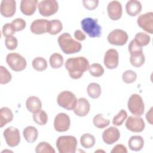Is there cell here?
<instances>
[{
  "label": "cell",
  "instance_id": "obj_25",
  "mask_svg": "<svg viewBox=\"0 0 153 153\" xmlns=\"http://www.w3.org/2000/svg\"><path fill=\"white\" fill-rule=\"evenodd\" d=\"M25 140L29 143H33L36 141L38 136V131L33 126L26 127L23 131Z\"/></svg>",
  "mask_w": 153,
  "mask_h": 153
},
{
  "label": "cell",
  "instance_id": "obj_36",
  "mask_svg": "<svg viewBox=\"0 0 153 153\" xmlns=\"http://www.w3.org/2000/svg\"><path fill=\"white\" fill-rule=\"evenodd\" d=\"M89 73L94 77H99L104 73V69L99 63H93L88 68Z\"/></svg>",
  "mask_w": 153,
  "mask_h": 153
},
{
  "label": "cell",
  "instance_id": "obj_22",
  "mask_svg": "<svg viewBox=\"0 0 153 153\" xmlns=\"http://www.w3.org/2000/svg\"><path fill=\"white\" fill-rule=\"evenodd\" d=\"M26 106L27 110L33 114L41 109L42 103L38 97L30 96L26 100Z\"/></svg>",
  "mask_w": 153,
  "mask_h": 153
},
{
  "label": "cell",
  "instance_id": "obj_7",
  "mask_svg": "<svg viewBox=\"0 0 153 153\" xmlns=\"http://www.w3.org/2000/svg\"><path fill=\"white\" fill-rule=\"evenodd\" d=\"M6 62L10 68L16 72H20L24 70L26 67V60L20 54L16 53H11L7 54Z\"/></svg>",
  "mask_w": 153,
  "mask_h": 153
},
{
  "label": "cell",
  "instance_id": "obj_44",
  "mask_svg": "<svg viewBox=\"0 0 153 153\" xmlns=\"http://www.w3.org/2000/svg\"><path fill=\"white\" fill-rule=\"evenodd\" d=\"M83 5L85 8L88 10H94L98 5L99 1L97 0H83Z\"/></svg>",
  "mask_w": 153,
  "mask_h": 153
},
{
  "label": "cell",
  "instance_id": "obj_11",
  "mask_svg": "<svg viewBox=\"0 0 153 153\" xmlns=\"http://www.w3.org/2000/svg\"><path fill=\"white\" fill-rule=\"evenodd\" d=\"M71 126V120L65 113L58 114L54 121V129L58 132H63L69 130Z\"/></svg>",
  "mask_w": 153,
  "mask_h": 153
},
{
  "label": "cell",
  "instance_id": "obj_21",
  "mask_svg": "<svg viewBox=\"0 0 153 153\" xmlns=\"http://www.w3.org/2000/svg\"><path fill=\"white\" fill-rule=\"evenodd\" d=\"M127 13L131 16H136L142 11L141 3L136 0L128 1L126 5Z\"/></svg>",
  "mask_w": 153,
  "mask_h": 153
},
{
  "label": "cell",
  "instance_id": "obj_42",
  "mask_svg": "<svg viewBox=\"0 0 153 153\" xmlns=\"http://www.w3.org/2000/svg\"><path fill=\"white\" fill-rule=\"evenodd\" d=\"M2 34L6 38L13 36L15 33V30L13 29L11 23H6L2 27Z\"/></svg>",
  "mask_w": 153,
  "mask_h": 153
},
{
  "label": "cell",
  "instance_id": "obj_46",
  "mask_svg": "<svg viewBox=\"0 0 153 153\" xmlns=\"http://www.w3.org/2000/svg\"><path fill=\"white\" fill-rule=\"evenodd\" d=\"M74 37L79 41H84L85 39V35L80 30H76L75 31Z\"/></svg>",
  "mask_w": 153,
  "mask_h": 153
},
{
  "label": "cell",
  "instance_id": "obj_14",
  "mask_svg": "<svg viewBox=\"0 0 153 153\" xmlns=\"http://www.w3.org/2000/svg\"><path fill=\"white\" fill-rule=\"evenodd\" d=\"M119 55L115 49H109L106 51L104 57V64L105 66L110 69L116 68L118 65Z\"/></svg>",
  "mask_w": 153,
  "mask_h": 153
},
{
  "label": "cell",
  "instance_id": "obj_38",
  "mask_svg": "<svg viewBox=\"0 0 153 153\" xmlns=\"http://www.w3.org/2000/svg\"><path fill=\"white\" fill-rule=\"evenodd\" d=\"M127 117V112L125 110H124V109H121L118 113V114L116 115L113 118L112 124L114 126H121L123 123V122L124 121V120L126 119Z\"/></svg>",
  "mask_w": 153,
  "mask_h": 153
},
{
  "label": "cell",
  "instance_id": "obj_32",
  "mask_svg": "<svg viewBox=\"0 0 153 153\" xmlns=\"http://www.w3.org/2000/svg\"><path fill=\"white\" fill-rule=\"evenodd\" d=\"M151 40V38L148 34L144 32H138L134 36V41L139 46H146L147 45Z\"/></svg>",
  "mask_w": 153,
  "mask_h": 153
},
{
  "label": "cell",
  "instance_id": "obj_37",
  "mask_svg": "<svg viewBox=\"0 0 153 153\" xmlns=\"http://www.w3.org/2000/svg\"><path fill=\"white\" fill-rule=\"evenodd\" d=\"M12 79L10 72L3 66H0V83L5 84L8 83Z\"/></svg>",
  "mask_w": 153,
  "mask_h": 153
},
{
  "label": "cell",
  "instance_id": "obj_31",
  "mask_svg": "<svg viewBox=\"0 0 153 153\" xmlns=\"http://www.w3.org/2000/svg\"><path fill=\"white\" fill-rule=\"evenodd\" d=\"M50 66L52 68L57 69L60 68L63 64V56L57 53H53L51 55L49 59Z\"/></svg>",
  "mask_w": 153,
  "mask_h": 153
},
{
  "label": "cell",
  "instance_id": "obj_29",
  "mask_svg": "<svg viewBox=\"0 0 153 153\" xmlns=\"http://www.w3.org/2000/svg\"><path fill=\"white\" fill-rule=\"evenodd\" d=\"M33 119L36 124L44 126L48 121V115L44 111L40 109L33 114Z\"/></svg>",
  "mask_w": 153,
  "mask_h": 153
},
{
  "label": "cell",
  "instance_id": "obj_6",
  "mask_svg": "<svg viewBox=\"0 0 153 153\" xmlns=\"http://www.w3.org/2000/svg\"><path fill=\"white\" fill-rule=\"evenodd\" d=\"M128 109L135 116H141L143 114L145 106L142 98L137 94H133L130 97L127 103Z\"/></svg>",
  "mask_w": 153,
  "mask_h": 153
},
{
  "label": "cell",
  "instance_id": "obj_39",
  "mask_svg": "<svg viewBox=\"0 0 153 153\" xmlns=\"http://www.w3.org/2000/svg\"><path fill=\"white\" fill-rule=\"evenodd\" d=\"M137 78V75L135 72L131 70L126 71L122 75L123 80L127 84H131L134 82Z\"/></svg>",
  "mask_w": 153,
  "mask_h": 153
},
{
  "label": "cell",
  "instance_id": "obj_40",
  "mask_svg": "<svg viewBox=\"0 0 153 153\" xmlns=\"http://www.w3.org/2000/svg\"><path fill=\"white\" fill-rule=\"evenodd\" d=\"M11 24L15 32H19L23 30L26 25L25 20L21 18H17L13 20Z\"/></svg>",
  "mask_w": 153,
  "mask_h": 153
},
{
  "label": "cell",
  "instance_id": "obj_30",
  "mask_svg": "<svg viewBox=\"0 0 153 153\" xmlns=\"http://www.w3.org/2000/svg\"><path fill=\"white\" fill-rule=\"evenodd\" d=\"M63 29V25L62 22L59 20H52L50 21L48 29L47 32L50 35H56Z\"/></svg>",
  "mask_w": 153,
  "mask_h": 153
},
{
  "label": "cell",
  "instance_id": "obj_41",
  "mask_svg": "<svg viewBox=\"0 0 153 153\" xmlns=\"http://www.w3.org/2000/svg\"><path fill=\"white\" fill-rule=\"evenodd\" d=\"M5 44L7 49L10 50H13L17 48L18 41L15 36H11L5 38Z\"/></svg>",
  "mask_w": 153,
  "mask_h": 153
},
{
  "label": "cell",
  "instance_id": "obj_43",
  "mask_svg": "<svg viewBox=\"0 0 153 153\" xmlns=\"http://www.w3.org/2000/svg\"><path fill=\"white\" fill-rule=\"evenodd\" d=\"M128 51L130 54L143 51L142 47L137 44L134 39L131 40L128 45Z\"/></svg>",
  "mask_w": 153,
  "mask_h": 153
},
{
  "label": "cell",
  "instance_id": "obj_3",
  "mask_svg": "<svg viewBox=\"0 0 153 153\" xmlns=\"http://www.w3.org/2000/svg\"><path fill=\"white\" fill-rule=\"evenodd\" d=\"M77 140L73 136H61L56 140V147L60 153H75Z\"/></svg>",
  "mask_w": 153,
  "mask_h": 153
},
{
  "label": "cell",
  "instance_id": "obj_20",
  "mask_svg": "<svg viewBox=\"0 0 153 153\" xmlns=\"http://www.w3.org/2000/svg\"><path fill=\"white\" fill-rule=\"evenodd\" d=\"M37 0H22L20 2V10L26 16H32L35 11Z\"/></svg>",
  "mask_w": 153,
  "mask_h": 153
},
{
  "label": "cell",
  "instance_id": "obj_19",
  "mask_svg": "<svg viewBox=\"0 0 153 153\" xmlns=\"http://www.w3.org/2000/svg\"><path fill=\"white\" fill-rule=\"evenodd\" d=\"M90 109V105L89 102L85 98L81 97L78 100L76 106L74 109V113L79 117L86 116Z\"/></svg>",
  "mask_w": 153,
  "mask_h": 153
},
{
  "label": "cell",
  "instance_id": "obj_10",
  "mask_svg": "<svg viewBox=\"0 0 153 153\" xmlns=\"http://www.w3.org/2000/svg\"><path fill=\"white\" fill-rule=\"evenodd\" d=\"M3 135L9 146L15 147L19 144L20 135L18 128L13 126L9 127L4 131Z\"/></svg>",
  "mask_w": 153,
  "mask_h": 153
},
{
  "label": "cell",
  "instance_id": "obj_1",
  "mask_svg": "<svg viewBox=\"0 0 153 153\" xmlns=\"http://www.w3.org/2000/svg\"><path fill=\"white\" fill-rule=\"evenodd\" d=\"M65 66L72 78L79 79L82 76L84 72L88 69L90 65L85 57H76L68 59Z\"/></svg>",
  "mask_w": 153,
  "mask_h": 153
},
{
  "label": "cell",
  "instance_id": "obj_9",
  "mask_svg": "<svg viewBox=\"0 0 153 153\" xmlns=\"http://www.w3.org/2000/svg\"><path fill=\"white\" fill-rule=\"evenodd\" d=\"M109 43L114 45H124L128 40L127 32L121 29H114L109 33L107 37Z\"/></svg>",
  "mask_w": 153,
  "mask_h": 153
},
{
  "label": "cell",
  "instance_id": "obj_17",
  "mask_svg": "<svg viewBox=\"0 0 153 153\" xmlns=\"http://www.w3.org/2000/svg\"><path fill=\"white\" fill-rule=\"evenodd\" d=\"M16 2L14 0H3L1 3L0 11L2 16L11 17L16 13Z\"/></svg>",
  "mask_w": 153,
  "mask_h": 153
},
{
  "label": "cell",
  "instance_id": "obj_16",
  "mask_svg": "<svg viewBox=\"0 0 153 153\" xmlns=\"http://www.w3.org/2000/svg\"><path fill=\"white\" fill-rule=\"evenodd\" d=\"M108 16L112 20H117L121 17L122 16V5L121 4L117 1L110 2L107 6Z\"/></svg>",
  "mask_w": 153,
  "mask_h": 153
},
{
  "label": "cell",
  "instance_id": "obj_23",
  "mask_svg": "<svg viewBox=\"0 0 153 153\" xmlns=\"http://www.w3.org/2000/svg\"><path fill=\"white\" fill-rule=\"evenodd\" d=\"M128 145L129 148L132 151H140L144 145L143 139L140 136H133L129 139Z\"/></svg>",
  "mask_w": 153,
  "mask_h": 153
},
{
  "label": "cell",
  "instance_id": "obj_4",
  "mask_svg": "<svg viewBox=\"0 0 153 153\" xmlns=\"http://www.w3.org/2000/svg\"><path fill=\"white\" fill-rule=\"evenodd\" d=\"M82 30L91 38L100 37L102 35V27L98 24L97 19L87 17L81 22Z\"/></svg>",
  "mask_w": 153,
  "mask_h": 153
},
{
  "label": "cell",
  "instance_id": "obj_28",
  "mask_svg": "<svg viewBox=\"0 0 153 153\" xmlns=\"http://www.w3.org/2000/svg\"><path fill=\"white\" fill-rule=\"evenodd\" d=\"M80 143L82 147L90 148L95 144V138L93 135L90 133H85L80 137Z\"/></svg>",
  "mask_w": 153,
  "mask_h": 153
},
{
  "label": "cell",
  "instance_id": "obj_24",
  "mask_svg": "<svg viewBox=\"0 0 153 153\" xmlns=\"http://www.w3.org/2000/svg\"><path fill=\"white\" fill-rule=\"evenodd\" d=\"M13 119L11 110L7 107H2L0 109V127L2 128Z\"/></svg>",
  "mask_w": 153,
  "mask_h": 153
},
{
  "label": "cell",
  "instance_id": "obj_15",
  "mask_svg": "<svg viewBox=\"0 0 153 153\" xmlns=\"http://www.w3.org/2000/svg\"><path fill=\"white\" fill-rule=\"evenodd\" d=\"M120 137V133L115 127H110L105 129L102 133L103 142L108 145H112L116 142Z\"/></svg>",
  "mask_w": 153,
  "mask_h": 153
},
{
  "label": "cell",
  "instance_id": "obj_47",
  "mask_svg": "<svg viewBox=\"0 0 153 153\" xmlns=\"http://www.w3.org/2000/svg\"><path fill=\"white\" fill-rule=\"evenodd\" d=\"M152 107L151 108L149 111L146 114V120L151 124H152Z\"/></svg>",
  "mask_w": 153,
  "mask_h": 153
},
{
  "label": "cell",
  "instance_id": "obj_13",
  "mask_svg": "<svg viewBox=\"0 0 153 153\" xmlns=\"http://www.w3.org/2000/svg\"><path fill=\"white\" fill-rule=\"evenodd\" d=\"M138 26L148 33H153V13L149 12L141 14L137 20Z\"/></svg>",
  "mask_w": 153,
  "mask_h": 153
},
{
  "label": "cell",
  "instance_id": "obj_8",
  "mask_svg": "<svg viewBox=\"0 0 153 153\" xmlns=\"http://www.w3.org/2000/svg\"><path fill=\"white\" fill-rule=\"evenodd\" d=\"M38 8L41 15L48 17L56 14L59 9L58 2L55 0H44L38 3Z\"/></svg>",
  "mask_w": 153,
  "mask_h": 153
},
{
  "label": "cell",
  "instance_id": "obj_33",
  "mask_svg": "<svg viewBox=\"0 0 153 153\" xmlns=\"http://www.w3.org/2000/svg\"><path fill=\"white\" fill-rule=\"evenodd\" d=\"M32 67L34 69L38 71H42L47 69V60L42 57H37L35 58L32 62Z\"/></svg>",
  "mask_w": 153,
  "mask_h": 153
},
{
  "label": "cell",
  "instance_id": "obj_35",
  "mask_svg": "<svg viewBox=\"0 0 153 153\" xmlns=\"http://www.w3.org/2000/svg\"><path fill=\"white\" fill-rule=\"evenodd\" d=\"M35 152L36 153H55V150L48 142H41L37 145Z\"/></svg>",
  "mask_w": 153,
  "mask_h": 153
},
{
  "label": "cell",
  "instance_id": "obj_18",
  "mask_svg": "<svg viewBox=\"0 0 153 153\" xmlns=\"http://www.w3.org/2000/svg\"><path fill=\"white\" fill-rule=\"evenodd\" d=\"M50 21L45 19H37L32 22L30 25L31 32L36 35H41L47 32Z\"/></svg>",
  "mask_w": 153,
  "mask_h": 153
},
{
  "label": "cell",
  "instance_id": "obj_34",
  "mask_svg": "<svg viewBox=\"0 0 153 153\" xmlns=\"http://www.w3.org/2000/svg\"><path fill=\"white\" fill-rule=\"evenodd\" d=\"M110 121L108 119L103 118L102 114H98L93 118V124L99 128H103L109 126Z\"/></svg>",
  "mask_w": 153,
  "mask_h": 153
},
{
  "label": "cell",
  "instance_id": "obj_5",
  "mask_svg": "<svg viewBox=\"0 0 153 153\" xmlns=\"http://www.w3.org/2000/svg\"><path fill=\"white\" fill-rule=\"evenodd\" d=\"M78 100L75 95L70 91H63L59 93L57 98L58 105L67 110H74L77 104Z\"/></svg>",
  "mask_w": 153,
  "mask_h": 153
},
{
  "label": "cell",
  "instance_id": "obj_12",
  "mask_svg": "<svg viewBox=\"0 0 153 153\" xmlns=\"http://www.w3.org/2000/svg\"><path fill=\"white\" fill-rule=\"evenodd\" d=\"M126 127L132 132L139 133L144 130L145 124L143 118L140 116H130L126 122Z\"/></svg>",
  "mask_w": 153,
  "mask_h": 153
},
{
  "label": "cell",
  "instance_id": "obj_26",
  "mask_svg": "<svg viewBox=\"0 0 153 153\" xmlns=\"http://www.w3.org/2000/svg\"><path fill=\"white\" fill-rule=\"evenodd\" d=\"M87 91L88 95L93 99H97L101 94V87L97 83L91 82L88 84Z\"/></svg>",
  "mask_w": 153,
  "mask_h": 153
},
{
  "label": "cell",
  "instance_id": "obj_2",
  "mask_svg": "<svg viewBox=\"0 0 153 153\" xmlns=\"http://www.w3.org/2000/svg\"><path fill=\"white\" fill-rule=\"evenodd\" d=\"M57 41L62 51L67 54L78 53L82 48L81 44L74 40L69 33L61 34L58 37Z\"/></svg>",
  "mask_w": 153,
  "mask_h": 153
},
{
  "label": "cell",
  "instance_id": "obj_45",
  "mask_svg": "<svg viewBox=\"0 0 153 153\" xmlns=\"http://www.w3.org/2000/svg\"><path fill=\"white\" fill-rule=\"evenodd\" d=\"M111 153H127V150L126 146L121 144L115 145L111 151Z\"/></svg>",
  "mask_w": 153,
  "mask_h": 153
},
{
  "label": "cell",
  "instance_id": "obj_27",
  "mask_svg": "<svg viewBox=\"0 0 153 153\" xmlns=\"http://www.w3.org/2000/svg\"><path fill=\"white\" fill-rule=\"evenodd\" d=\"M145 58L143 51L130 54V61L131 64L134 67H140L145 63Z\"/></svg>",
  "mask_w": 153,
  "mask_h": 153
}]
</instances>
